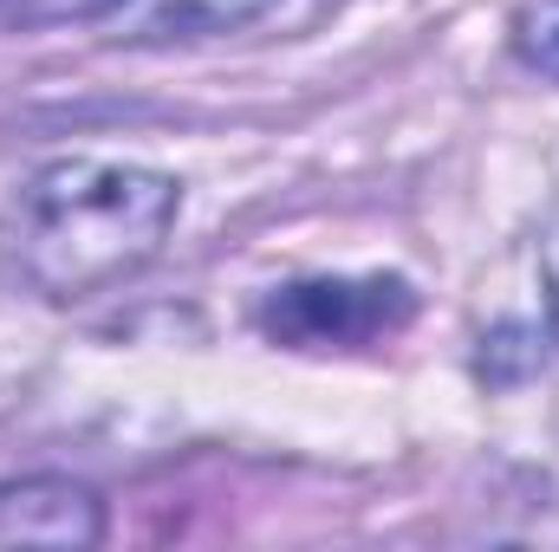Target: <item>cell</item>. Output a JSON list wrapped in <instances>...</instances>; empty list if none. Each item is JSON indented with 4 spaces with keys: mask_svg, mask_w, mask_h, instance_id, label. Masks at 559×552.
<instances>
[{
    "mask_svg": "<svg viewBox=\"0 0 559 552\" xmlns=\"http://www.w3.org/2000/svg\"><path fill=\"white\" fill-rule=\"evenodd\" d=\"M176 208H182V182L150 163L59 156L33 169L26 189L13 195L7 248L39 299L79 305L143 274L163 254Z\"/></svg>",
    "mask_w": 559,
    "mask_h": 552,
    "instance_id": "1",
    "label": "cell"
},
{
    "mask_svg": "<svg viewBox=\"0 0 559 552\" xmlns=\"http://www.w3.org/2000/svg\"><path fill=\"white\" fill-rule=\"evenodd\" d=\"M411 312H417V292L397 274L293 279L261 299V332L293 351H358V345L404 332Z\"/></svg>",
    "mask_w": 559,
    "mask_h": 552,
    "instance_id": "2",
    "label": "cell"
},
{
    "mask_svg": "<svg viewBox=\"0 0 559 552\" xmlns=\"http://www.w3.org/2000/svg\"><path fill=\"white\" fill-rule=\"evenodd\" d=\"M105 501L72 475L0 481V547H98Z\"/></svg>",
    "mask_w": 559,
    "mask_h": 552,
    "instance_id": "3",
    "label": "cell"
},
{
    "mask_svg": "<svg viewBox=\"0 0 559 552\" xmlns=\"http://www.w3.org/2000/svg\"><path fill=\"white\" fill-rule=\"evenodd\" d=\"M280 0H124L111 13V39L131 46H169V39H222L254 26L261 13H274Z\"/></svg>",
    "mask_w": 559,
    "mask_h": 552,
    "instance_id": "4",
    "label": "cell"
},
{
    "mask_svg": "<svg viewBox=\"0 0 559 552\" xmlns=\"http://www.w3.org/2000/svg\"><path fill=\"white\" fill-rule=\"evenodd\" d=\"M514 46H521V59H527L540 79L559 85V0H527V7H521Z\"/></svg>",
    "mask_w": 559,
    "mask_h": 552,
    "instance_id": "5",
    "label": "cell"
},
{
    "mask_svg": "<svg viewBox=\"0 0 559 552\" xmlns=\"http://www.w3.org/2000/svg\"><path fill=\"white\" fill-rule=\"evenodd\" d=\"M124 0H0L7 26H85V20H111Z\"/></svg>",
    "mask_w": 559,
    "mask_h": 552,
    "instance_id": "6",
    "label": "cell"
},
{
    "mask_svg": "<svg viewBox=\"0 0 559 552\" xmlns=\"http://www.w3.org/2000/svg\"><path fill=\"white\" fill-rule=\"evenodd\" d=\"M540 274H547V332L559 338V235L547 241V261H540Z\"/></svg>",
    "mask_w": 559,
    "mask_h": 552,
    "instance_id": "7",
    "label": "cell"
}]
</instances>
